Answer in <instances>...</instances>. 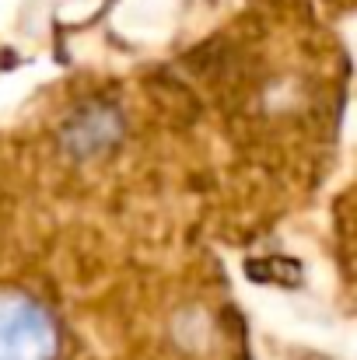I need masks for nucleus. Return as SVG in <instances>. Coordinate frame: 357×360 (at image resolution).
Wrapping results in <instances>:
<instances>
[{
	"mask_svg": "<svg viewBox=\"0 0 357 360\" xmlns=\"http://www.w3.org/2000/svg\"><path fill=\"white\" fill-rule=\"evenodd\" d=\"M312 7H326L330 14H351L354 11V0H308Z\"/></svg>",
	"mask_w": 357,
	"mask_h": 360,
	"instance_id": "obj_4",
	"label": "nucleus"
},
{
	"mask_svg": "<svg viewBox=\"0 0 357 360\" xmlns=\"http://www.w3.org/2000/svg\"><path fill=\"white\" fill-rule=\"evenodd\" d=\"M347 53L308 0H277L214 32L186 63L207 136L235 172L308 196L333 158L347 102Z\"/></svg>",
	"mask_w": 357,
	"mask_h": 360,
	"instance_id": "obj_1",
	"label": "nucleus"
},
{
	"mask_svg": "<svg viewBox=\"0 0 357 360\" xmlns=\"http://www.w3.org/2000/svg\"><path fill=\"white\" fill-rule=\"evenodd\" d=\"M308 360H326V357H308Z\"/></svg>",
	"mask_w": 357,
	"mask_h": 360,
	"instance_id": "obj_5",
	"label": "nucleus"
},
{
	"mask_svg": "<svg viewBox=\"0 0 357 360\" xmlns=\"http://www.w3.org/2000/svg\"><path fill=\"white\" fill-rule=\"evenodd\" d=\"M0 360H102L53 262L0 221Z\"/></svg>",
	"mask_w": 357,
	"mask_h": 360,
	"instance_id": "obj_3",
	"label": "nucleus"
},
{
	"mask_svg": "<svg viewBox=\"0 0 357 360\" xmlns=\"http://www.w3.org/2000/svg\"><path fill=\"white\" fill-rule=\"evenodd\" d=\"M77 322H92L113 360H249V326L221 262L207 252L140 259Z\"/></svg>",
	"mask_w": 357,
	"mask_h": 360,
	"instance_id": "obj_2",
	"label": "nucleus"
}]
</instances>
